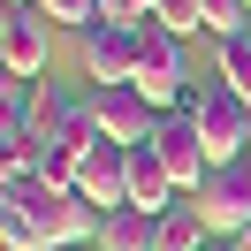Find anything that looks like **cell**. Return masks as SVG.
<instances>
[{"label":"cell","instance_id":"21","mask_svg":"<svg viewBox=\"0 0 251 251\" xmlns=\"http://www.w3.org/2000/svg\"><path fill=\"white\" fill-rule=\"evenodd\" d=\"M8 8H38V0H8Z\"/></svg>","mask_w":251,"mask_h":251},{"label":"cell","instance_id":"1","mask_svg":"<svg viewBox=\"0 0 251 251\" xmlns=\"http://www.w3.org/2000/svg\"><path fill=\"white\" fill-rule=\"evenodd\" d=\"M0 244L8 251H84L99 244V205L38 175H0Z\"/></svg>","mask_w":251,"mask_h":251},{"label":"cell","instance_id":"16","mask_svg":"<svg viewBox=\"0 0 251 251\" xmlns=\"http://www.w3.org/2000/svg\"><path fill=\"white\" fill-rule=\"evenodd\" d=\"M152 23H168L175 38H190V31H205V0H152Z\"/></svg>","mask_w":251,"mask_h":251},{"label":"cell","instance_id":"15","mask_svg":"<svg viewBox=\"0 0 251 251\" xmlns=\"http://www.w3.org/2000/svg\"><path fill=\"white\" fill-rule=\"evenodd\" d=\"M221 84L251 99V23H244V31H228V38H221Z\"/></svg>","mask_w":251,"mask_h":251},{"label":"cell","instance_id":"19","mask_svg":"<svg viewBox=\"0 0 251 251\" xmlns=\"http://www.w3.org/2000/svg\"><path fill=\"white\" fill-rule=\"evenodd\" d=\"M228 251H251V221H244V228H236V236H228Z\"/></svg>","mask_w":251,"mask_h":251},{"label":"cell","instance_id":"7","mask_svg":"<svg viewBox=\"0 0 251 251\" xmlns=\"http://www.w3.org/2000/svg\"><path fill=\"white\" fill-rule=\"evenodd\" d=\"M145 145H152V152L168 160V175H175V190H198L205 175H213V152H205V137H198V122H190L183 107H175V114H160V122H152V137H145Z\"/></svg>","mask_w":251,"mask_h":251},{"label":"cell","instance_id":"9","mask_svg":"<svg viewBox=\"0 0 251 251\" xmlns=\"http://www.w3.org/2000/svg\"><path fill=\"white\" fill-rule=\"evenodd\" d=\"M76 190L99 205V213L129 205V145H107V137H99L92 152H84V168H76Z\"/></svg>","mask_w":251,"mask_h":251},{"label":"cell","instance_id":"10","mask_svg":"<svg viewBox=\"0 0 251 251\" xmlns=\"http://www.w3.org/2000/svg\"><path fill=\"white\" fill-rule=\"evenodd\" d=\"M0 69L8 76H46V16L38 8H8L0 16Z\"/></svg>","mask_w":251,"mask_h":251},{"label":"cell","instance_id":"8","mask_svg":"<svg viewBox=\"0 0 251 251\" xmlns=\"http://www.w3.org/2000/svg\"><path fill=\"white\" fill-rule=\"evenodd\" d=\"M84 69H92V84H137V31L129 23H92L84 31Z\"/></svg>","mask_w":251,"mask_h":251},{"label":"cell","instance_id":"20","mask_svg":"<svg viewBox=\"0 0 251 251\" xmlns=\"http://www.w3.org/2000/svg\"><path fill=\"white\" fill-rule=\"evenodd\" d=\"M205 251H228V236H213V244H205Z\"/></svg>","mask_w":251,"mask_h":251},{"label":"cell","instance_id":"23","mask_svg":"<svg viewBox=\"0 0 251 251\" xmlns=\"http://www.w3.org/2000/svg\"><path fill=\"white\" fill-rule=\"evenodd\" d=\"M244 160H251V152H244Z\"/></svg>","mask_w":251,"mask_h":251},{"label":"cell","instance_id":"2","mask_svg":"<svg viewBox=\"0 0 251 251\" xmlns=\"http://www.w3.org/2000/svg\"><path fill=\"white\" fill-rule=\"evenodd\" d=\"M137 92L152 99V114H175L190 99V69H183V38L168 31V23L145 16L137 23Z\"/></svg>","mask_w":251,"mask_h":251},{"label":"cell","instance_id":"6","mask_svg":"<svg viewBox=\"0 0 251 251\" xmlns=\"http://www.w3.org/2000/svg\"><path fill=\"white\" fill-rule=\"evenodd\" d=\"M190 198H198V213H205L213 236H236L251 221V160H213V175H205Z\"/></svg>","mask_w":251,"mask_h":251},{"label":"cell","instance_id":"4","mask_svg":"<svg viewBox=\"0 0 251 251\" xmlns=\"http://www.w3.org/2000/svg\"><path fill=\"white\" fill-rule=\"evenodd\" d=\"M183 114L198 122V137H205V152H213V160H244V152H251V99H244V92L205 84V92L183 99Z\"/></svg>","mask_w":251,"mask_h":251},{"label":"cell","instance_id":"18","mask_svg":"<svg viewBox=\"0 0 251 251\" xmlns=\"http://www.w3.org/2000/svg\"><path fill=\"white\" fill-rule=\"evenodd\" d=\"M38 16H46V23H84V31H92V23H99V0H38Z\"/></svg>","mask_w":251,"mask_h":251},{"label":"cell","instance_id":"12","mask_svg":"<svg viewBox=\"0 0 251 251\" xmlns=\"http://www.w3.org/2000/svg\"><path fill=\"white\" fill-rule=\"evenodd\" d=\"M183 190H175L168 160L152 152V145H129V205H145V213H160V205H175Z\"/></svg>","mask_w":251,"mask_h":251},{"label":"cell","instance_id":"11","mask_svg":"<svg viewBox=\"0 0 251 251\" xmlns=\"http://www.w3.org/2000/svg\"><path fill=\"white\" fill-rule=\"evenodd\" d=\"M205 244H213V228H205V213H198L190 190L152 213V251H205Z\"/></svg>","mask_w":251,"mask_h":251},{"label":"cell","instance_id":"14","mask_svg":"<svg viewBox=\"0 0 251 251\" xmlns=\"http://www.w3.org/2000/svg\"><path fill=\"white\" fill-rule=\"evenodd\" d=\"M38 107H46V84H38V76H0V122L38 129V122H46Z\"/></svg>","mask_w":251,"mask_h":251},{"label":"cell","instance_id":"5","mask_svg":"<svg viewBox=\"0 0 251 251\" xmlns=\"http://www.w3.org/2000/svg\"><path fill=\"white\" fill-rule=\"evenodd\" d=\"M84 114H92V129L107 145H145L152 137V99L137 92V84H92V92H84Z\"/></svg>","mask_w":251,"mask_h":251},{"label":"cell","instance_id":"22","mask_svg":"<svg viewBox=\"0 0 251 251\" xmlns=\"http://www.w3.org/2000/svg\"><path fill=\"white\" fill-rule=\"evenodd\" d=\"M244 8H251V0H244Z\"/></svg>","mask_w":251,"mask_h":251},{"label":"cell","instance_id":"17","mask_svg":"<svg viewBox=\"0 0 251 251\" xmlns=\"http://www.w3.org/2000/svg\"><path fill=\"white\" fill-rule=\"evenodd\" d=\"M244 23H251V8H244V0H205V31H213V38L244 31Z\"/></svg>","mask_w":251,"mask_h":251},{"label":"cell","instance_id":"13","mask_svg":"<svg viewBox=\"0 0 251 251\" xmlns=\"http://www.w3.org/2000/svg\"><path fill=\"white\" fill-rule=\"evenodd\" d=\"M92 251H152V213L145 205H114L99 213V244Z\"/></svg>","mask_w":251,"mask_h":251},{"label":"cell","instance_id":"3","mask_svg":"<svg viewBox=\"0 0 251 251\" xmlns=\"http://www.w3.org/2000/svg\"><path fill=\"white\" fill-rule=\"evenodd\" d=\"M92 145H99V129H92V114H84V99H76V107H61L53 122H38L31 175H38V183H53V190H76V168H84Z\"/></svg>","mask_w":251,"mask_h":251}]
</instances>
